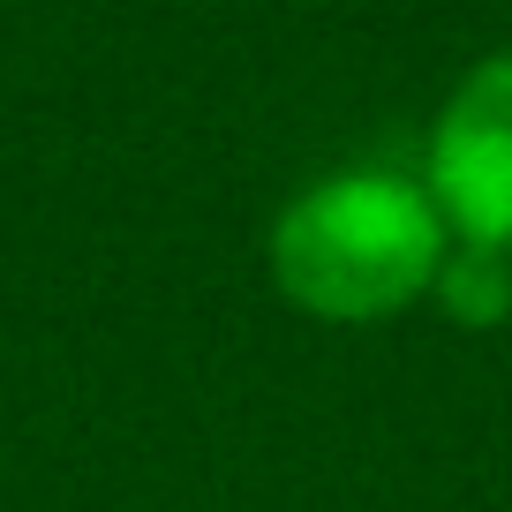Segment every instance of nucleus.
<instances>
[{"label": "nucleus", "mask_w": 512, "mask_h": 512, "mask_svg": "<svg viewBox=\"0 0 512 512\" xmlns=\"http://www.w3.org/2000/svg\"><path fill=\"white\" fill-rule=\"evenodd\" d=\"M452 256V226L422 174L347 166L287 196L264 234L272 287L317 324H392L430 302Z\"/></svg>", "instance_id": "1"}, {"label": "nucleus", "mask_w": 512, "mask_h": 512, "mask_svg": "<svg viewBox=\"0 0 512 512\" xmlns=\"http://www.w3.org/2000/svg\"><path fill=\"white\" fill-rule=\"evenodd\" d=\"M430 302L445 309L460 332H497V324L512 317V256L505 249H475V241H452Z\"/></svg>", "instance_id": "3"}, {"label": "nucleus", "mask_w": 512, "mask_h": 512, "mask_svg": "<svg viewBox=\"0 0 512 512\" xmlns=\"http://www.w3.org/2000/svg\"><path fill=\"white\" fill-rule=\"evenodd\" d=\"M422 189L437 196L452 241L512 256V53L475 61L445 91L422 144Z\"/></svg>", "instance_id": "2"}]
</instances>
